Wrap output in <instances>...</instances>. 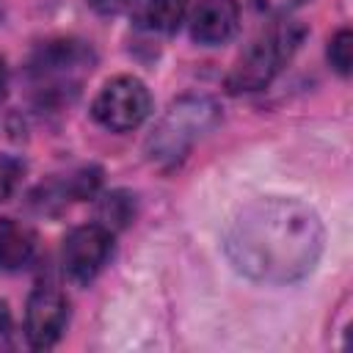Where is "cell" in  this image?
I'll list each match as a JSON object with an SVG mask.
<instances>
[{"label":"cell","mask_w":353,"mask_h":353,"mask_svg":"<svg viewBox=\"0 0 353 353\" xmlns=\"http://www.w3.org/2000/svg\"><path fill=\"white\" fill-rule=\"evenodd\" d=\"M320 215L287 196L254 199L229 223L223 248L237 273L259 284H292L312 273L323 254Z\"/></svg>","instance_id":"cell-1"},{"label":"cell","mask_w":353,"mask_h":353,"mask_svg":"<svg viewBox=\"0 0 353 353\" xmlns=\"http://www.w3.org/2000/svg\"><path fill=\"white\" fill-rule=\"evenodd\" d=\"M303 36H306V28L295 19L273 22L237 58V63L226 77V88L232 94H248V91L265 88L298 52Z\"/></svg>","instance_id":"cell-2"},{"label":"cell","mask_w":353,"mask_h":353,"mask_svg":"<svg viewBox=\"0 0 353 353\" xmlns=\"http://www.w3.org/2000/svg\"><path fill=\"white\" fill-rule=\"evenodd\" d=\"M221 110L210 97H182L176 99L165 116L157 121L152 135L146 138V154L154 163H174L185 157V152L215 127Z\"/></svg>","instance_id":"cell-3"},{"label":"cell","mask_w":353,"mask_h":353,"mask_svg":"<svg viewBox=\"0 0 353 353\" xmlns=\"http://www.w3.org/2000/svg\"><path fill=\"white\" fill-rule=\"evenodd\" d=\"M94 66V52L83 41L61 39L44 44L33 61H30V74L36 80V88L44 94H63L66 88L77 91L80 80L91 72Z\"/></svg>","instance_id":"cell-4"},{"label":"cell","mask_w":353,"mask_h":353,"mask_svg":"<svg viewBox=\"0 0 353 353\" xmlns=\"http://www.w3.org/2000/svg\"><path fill=\"white\" fill-rule=\"evenodd\" d=\"M149 110H152L149 88L132 74H119L108 80L91 105L94 119L110 132H130L141 127Z\"/></svg>","instance_id":"cell-5"},{"label":"cell","mask_w":353,"mask_h":353,"mask_svg":"<svg viewBox=\"0 0 353 353\" xmlns=\"http://www.w3.org/2000/svg\"><path fill=\"white\" fill-rule=\"evenodd\" d=\"M113 251V234L102 223H85L66 234L61 248L63 273L74 284H88L105 268Z\"/></svg>","instance_id":"cell-6"},{"label":"cell","mask_w":353,"mask_h":353,"mask_svg":"<svg viewBox=\"0 0 353 353\" xmlns=\"http://www.w3.org/2000/svg\"><path fill=\"white\" fill-rule=\"evenodd\" d=\"M69 320V301L58 287L41 284L25 306V336L33 347H50L61 339Z\"/></svg>","instance_id":"cell-7"},{"label":"cell","mask_w":353,"mask_h":353,"mask_svg":"<svg viewBox=\"0 0 353 353\" xmlns=\"http://www.w3.org/2000/svg\"><path fill=\"white\" fill-rule=\"evenodd\" d=\"M240 8L234 0H199L190 17V36L204 47L223 44L234 36Z\"/></svg>","instance_id":"cell-8"},{"label":"cell","mask_w":353,"mask_h":353,"mask_svg":"<svg viewBox=\"0 0 353 353\" xmlns=\"http://www.w3.org/2000/svg\"><path fill=\"white\" fill-rule=\"evenodd\" d=\"M132 22L152 33H174L188 14V0H130Z\"/></svg>","instance_id":"cell-9"},{"label":"cell","mask_w":353,"mask_h":353,"mask_svg":"<svg viewBox=\"0 0 353 353\" xmlns=\"http://www.w3.org/2000/svg\"><path fill=\"white\" fill-rule=\"evenodd\" d=\"M36 254V237L25 223L0 221V270H22Z\"/></svg>","instance_id":"cell-10"},{"label":"cell","mask_w":353,"mask_h":353,"mask_svg":"<svg viewBox=\"0 0 353 353\" xmlns=\"http://www.w3.org/2000/svg\"><path fill=\"white\" fill-rule=\"evenodd\" d=\"M130 218H132V199L127 193L116 190V193H110V196L102 199V204H99V221H102L105 229H119Z\"/></svg>","instance_id":"cell-11"},{"label":"cell","mask_w":353,"mask_h":353,"mask_svg":"<svg viewBox=\"0 0 353 353\" xmlns=\"http://www.w3.org/2000/svg\"><path fill=\"white\" fill-rule=\"evenodd\" d=\"M328 61H331V66L342 77L350 74V63H353V33L347 28L336 30V36L328 41Z\"/></svg>","instance_id":"cell-12"},{"label":"cell","mask_w":353,"mask_h":353,"mask_svg":"<svg viewBox=\"0 0 353 353\" xmlns=\"http://www.w3.org/2000/svg\"><path fill=\"white\" fill-rule=\"evenodd\" d=\"M17 179H19V163L6 157V154H0V204L11 196Z\"/></svg>","instance_id":"cell-13"},{"label":"cell","mask_w":353,"mask_h":353,"mask_svg":"<svg viewBox=\"0 0 353 353\" xmlns=\"http://www.w3.org/2000/svg\"><path fill=\"white\" fill-rule=\"evenodd\" d=\"M303 3H309V0H254V8L268 17H284L295 8H301Z\"/></svg>","instance_id":"cell-14"},{"label":"cell","mask_w":353,"mask_h":353,"mask_svg":"<svg viewBox=\"0 0 353 353\" xmlns=\"http://www.w3.org/2000/svg\"><path fill=\"white\" fill-rule=\"evenodd\" d=\"M8 336H11V314H8V306L0 301V347L8 345Z\"/></svg>","instance_id":"cell-15"},{"label":"cell","mask_w":353,"mask_h":353,"mask_svg":"<svg viewBox=\"0 0 353 353\" xmlns=\"http://www.w3.org/2000/svg\"><path fill=\"white\" fill-rule=\"evenodd\" d=\"M6 88H8V69H6V61L0 58V99L6 97Z\"/></svg>","instance_id":"cell-16"}]
</instances>
